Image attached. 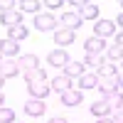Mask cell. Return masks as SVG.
I'll list each match as a JSON object with an SVG mask.
<instances>
[{
  "mask_svg": "<svg viewBox=\"0 0 123 123\" xmlns=\"http://www.w3.org/2000/svg\"><path fill=\"white\" fill-rule=\"evenodd\" d=\"M116 81H118V89H123V74H118V76H116Z\"/></svg>",
  "mask_w": 123,
  "mask_h": 123,
  "instance_id": "d6a6232c",
  "label": "cell"
},
{
  "mask_svg": "<svg viewBox=\"0 0 123 123\" xmlns=\"http://www.w3.org/2000/svg\"><path fill=\"white\" fill-rule=\"evenodd\" d=\"M79 86L81 89H96L98 86V76L96 74H81L79 76Z\"/></svg>",
  "mask_w": 123,
  "mask_h": 123,
  "instance_id": "7402d4cb",
  "label": "cell"
},
{
  "mask_svg": "<svg viewBox=\"0 0 123 123\" xmlns=\"http://www.w3.org/2000/svg\"><path fill=\"white\" fill-rule=\"evenodd\" d=\"M81 22H84V20L79 17V12H76V10L62 12V27H64V30H71V32H76V30L81 27Z\"/></svg>",
  "mask_w": 123,
  "mask_h": 123,
  "instance_id": "3957f363",
  "label": "cell"
},
{
  "mask_svg": "<svg viewBox=\"0 0 123 123\" xmlns=\"http://www.w3.org/2000/svg\"><path fill=\"white\" fill-rule=\"evenodd\" d=\"M81 20H96L98 17V5L96 3H81V7L76 10Z\"/></svg>",
  "mask_w": 123,
  "mask_h": 123,
  "instance_id": "7c38bea8",
  "label": "cell"
},
{
  "mask_svg": "<svg viewBox=\"0 0 123 123\" xmlns=\"http://www.w3.org/2000/svg\"><path fill=\"white\" fill-rule=\"evenodd\" d=\"M0 62H3V57H0Z\"/></svg>",
  "mask_w": 123,
  "mask_h": 123,
  "instance_id": "f35d334b",
  "label": "cell"
},
{
  "mask_svg": "<svg viewBox=\"0 0 123 123\" xmlns=\"http://www.w3.org/2000/svg\"><path fill=\"white\" fill-rule=\"evenodd\" d=\"M47 62H49L52 67H62V69H64V67L69 64V54L64 52V49H52V52L47 54Z\"/></svg>",
  "mask_w": 123,
  "mask_h": 123,
  "instance_id": "9c48e42d",
  "label": "cell"
},
{
  "mask_svg": "<svg viewBox=\"0 0 123 123\" xmlns=\"http://www.w3.org/2000/svg\"><path fill=\"white\" fill-rule=\"evenodd\" d=\"M27 35H30V30L25 27V25H17V27H10L7 30V39H12V42H25L27 39Z\"/></svg>",
  "mask_w": 123,
  "mask_h": 123,
  "instance_id": "9a60e30c",
  "label": "cell"
},
{
  "mask_svg": "<svg viewBox=\"0 0 123 123\" xmlns=\"http://www.w3.org/2000/svg\"><path fill=\"white\" fill-rule=\"evenodd\" d=\"M96 89H98L104 96H111V94H116V91H121V89H118V81H116V79H101Z\"/></svg>",
  "mask_w": 123,
  "mask_h": 123,
  "instance_id": "e0dca14e",
  "label": "cell"
},
{
  "mask_svg": "<svg viewBox=\"0 0 123 123\" xmlns=\"http://www.w3.org/2000/svg\"><path fill=\"white\" fill-rule=\"evenodd\" d=\"M111 35H116V25L111 22V20H98V22L94 25V37H101V39H106Z\"/></svg>",
  "mask_w": 123,
  "mask_h": 123,
  "instance_id": "277c9868",
  "label": "cell"
},
{
  "mask_svg": "<svg viewBox=\"0 0 123 123\" xmlns=\"http://www.w3.org/2000/svg\"><path fill=\"white\" fill-rule=\"evenodd\" d=\"M106 59L108 62H123V49L121 47H108L106 49Z\"/></svg>",
  "mask_w": 123,
  "mask_h": 123,
  "instance_id": "484cf974",
  "label": "cell"
},
{
  "mask_svg": "<svg viewBox=\"0 0 123 123\" xmlns=\"http://www.w3.org/2000/svg\"><path fill=\"white\" fill-rule=\"evenodd\" d=\"M116 47H121V49H123V30L116 35Z\"/></svg>",
  "mask_w": 123,
  "mask_h": 123,
  "instance_id": "4dcf8cb0",
  "label": "cell"
},
{
  "mask_svg": "<svg viewBox=\"0 0 123 123\" xmlns=\"http://www.w3.org/2000/svg\"><path fill=\"white\" fill-rule=\"evenodd\" d=\"M44 7H49V10H57V7H64V3L62 0H47V3H42Z\"/></svg>",
  "mask_w": 123,
  "mask_h": 123,
  "instance_id": "f1b7e54d",
  "label": "cell"
},
{
  "mask_svg": "<svg viewBox=\"0 0 123 123\" xmlns=\"http://www.w3.org/2000/svg\"><path fill=\"white\" fill-rule=\"evenodd\" d=\"M57 17L52 12H37L35 15V27L39 30V32H52V30H57Z\"/></svg>",
  "mask_w": 123,
  "mask_h": 123,
  "instance_id": "6da1fadb",
  "label": "cell"
},
{
  "mask_svg": "<svg viewBox=\"0 0 123 123\" xmlns=\"http://www.w3.org/2000/svg\"><path fill=\"white\" fill-rule=\"evenodd\" d=\"M91 113H94V116H98V118H108V113H111V106L106 104V98L96 101V104L91 106Z\"/></svg>",
  "mask_w": 123,
  "mask_h": 123,
  "instance_id": "d6986e66",
  "label": "cell"
},
{
  "mask_svg": "<svg viewBox=\"0 0 123 123\" xmlns=\"http://www.w3.org/2000/svg\"><path fill=\"white\" fill-rule=\"evenodd\" d=\"M64 74H67L69 79H74V76L79 79L81 74H84V64H81V62H71V59H69V64L64 67Z\"/></svg>",
  "mask_w": 123,
  "mask_h": 123,
  "instance_id": "ac0fdd59",
  "label": "cell"
},
{
  "mask_svg": "<svg viewBox=\"0 0 123 123\" xmlns=\"http://www.w3.org/2000/svg\"><path fill=\"white\" fill-rule=\"evenodd\" d=\"M17 7H22V12H35L37 15V10L42 7V3L39 0H22V3H17Z\"/></svg>",
  "mask_w": 123,
  "mask_h": 123,
  "instance_id": "d4e9b609",
  "label": "cell"
},
{
  "mask_svg": "<svg viewBox=\"0 0 123 123\" xmlns=\"http://www.w3.org/2000/svg\"><path fill=\"white\" fill-rule=\"evenodd\" d=\"M106 104H108L111 108H116V111H121V108H123V91H116V94H111V96H106Z\"/></svg>",
  "mask_w": 123,
  "mask_h": 123,
  "instance_id": "cb8c5ba5",
  "label": "cell"
},
{
  "mask_svg": "<svg viewBox=\"0 0 123 123\" xmlns=\"http://www.w3.org/2000/svg\"><path fill=\"white\" fill-rule=\"evenodd\" d=\"M74 39H76V32H71V30H64V27H57V30H54V44H57L59 49L74 44Z\"/></svg>",
  "mask_w": 123,
  "mask_h": 123,
  "instance_id": "7a4b0ae2",
  "label": "cell"
},
{
  "mask_svg": "<svg viewBox=\"0 0 123 123\" xmlns=\"http://www.w3.org/2000/svg\"><path fill=\"white\" fill-rule=\"evenodd\" d=\"M0 106H5V96H3V91H0Z\"/></svg>",
  "mask_w": 123,
  "mask_h": 123,
  "instance_id": "d590c367",
  "label": "cell"
},
{
  "mask_svg": "<svg viewBox=\"0 0 123 123\" xmlns=\"http://www.w3.org/2000/svg\"><path fill=\"white\" fill-rule=\"evenodd\" d=\"M27 91H30V96L32 98H47L49 96V91H52V86H49V81H37V84H27Z\"/></svg>",
  "mask_w": 123,
  "mask_h": 123,
  "instance_id": "5b68a950",
  "label": "cell"
},
{
  "mask_svg": "<svg viewBox=\"0 0 123 123\" xmlns=\"http://www.w3.org/2000/svg\"><path fill=\"white\" fill-rule=\"evenodd\" d=\"M111 121H113V123H123V108H121V111H113Z\"/></svg>",
  "mask_w": 123,
  "mask_h": 123,
  "instance_id": "f546056e",
  "label": "cell"
},
{
  "mask_svg": "<svg viewBox=\"0 0 123 123\" xmlns=\"http://www.w3.org/2000/svg\"><path fill=\"white\" fill-rule=\"evenodd\" d=\"M116 22H118V25L123 27V12H118V20H116Z\"/></svg>",
  "mask_w": 123,
  "mask_h": 123,
  "instance_id": "836d02e7",
  "label": "cell"
},
{
  "mask_svg": "<svg viewBox=\"0 0 123 123\" xmlns=\"http://www.w3.org/2000/svg\"><path fill=\"white\" fill-rule=\"evenodd\" d=\"M49 123H69L67 118H49Z\"/></svg>",
  "mask_w": 123,
  "mask_h": 123,
  "instance_id": "1f68e13d",
  "label": "cell"
},
{
  "mask_svg": "<svg viewBox=\"0 0 123 123\" xmlns=\"http://www.w3.org/2000/svg\"><path fill=\"white\" fill-rule=\"evenodd\" d=\"M7 10H17V3H12V0H0V12H7Z\"/></svg>",
  "mask_w": 123,
  "mask_h": 123,
  "instance_id": "83f0119b",
  "label": "cell"
},
{
  "mask_svg": "<svg viewBox=\"0 0 123 123\" xmlns=\"http://www.w3.org/2000/svg\"><path fill=\"white\" fill-rule=\"evenodd\" d=\"M118 5H121V7H123V0H121V3H118Z\"/></svg>",
  "mask_w": 123,
  "mask_h": 123,
  "instance_id": "74e56055",
  "label": "cell"
},
{
  "mask_svg": "<svg viewBox=\"0 0 123 123\" xmlns=\"http://www.w3.org/2000/svg\"><path fill=\"white\" fill-rule=\"evenodd\" d=\"M121 64H123V62H121Z\"/></svg>",
  "mask_w": 123,
  "mask_h": 123,
  "instance_id": "ab89813d",
  "label": "cell"
},
{
  "mask_svg": "<svg viewBox=\"0 0 123 123\" xmlns=\"http://www.w3.org/2000/svg\"><path fill=\"white\" fill-rule=\"evenodd\" d=\"M96 76H101V79H116V76H118V69L111 64V62H106V64L96 71Z\"/></svg>",
  "mask_w": 123,
  "mask_h": 123,
  "instance_id": "44dd1931",
  "label": "cell"
},
{
  "mask_svg": "<svg viewBox=\"0 0 123 123\" xmlns=\"http://www.w3.org/2000/svg\"><path fill=\"white\" fill-rule=\"evenodd\" d=\"M25 81L27 84H37V81H47V74L42 69H35V71H25Z\"/></svg>",
  "mask_w": 123,
  "mask_h": 123,
  "instance_id": "603a6c76",
  "label": "cell"
},
{
  "mask_svg": "<svg viewBox=\"0 0 123 123\" xmlns=\"http://www.w3.org/2000/svg\"><path fill=\"white\" fill-rule=\"evenodd\" d=\"M0 123H15V111L7 106H0Z\"/></svg>",
  "mask_w": 123,
  "mask_h": 123,
  "instance_id": "4316f807",
  "label": "cell"
},
{
  "mask_svg": "<svg viewBox=\"0 0 123 123\" xmlns=\"http://www.w3.org/2000/svg\"><path fill=\"white\" fill-rule=\"evenodd\" d=\"M106 62H108V59H106L104 54H86V59H84V67H94V69L98 71L101 67L106 64Z\"/></svg>",
  "mask_w": 123,
  "mask_h": 123,
  "instance_id": "ffe728a7",
  "label": "cell"
},
{
  "mask_svg": "<svg viewBox=\"0 0 123 123\" xmlns=\"http://www.w3.org/2000/svg\"><path fill=\"white\" fill-rule=\"evenodd\" d=\"M0 22H3L7 30H10V27H17V25H22V12H20V10H7V12H0Z\"/></svg>",
  "mask_w": 123,
  "mask_h": 123,
  "instance_id": "8992f818",
  "label": "cell"
},
{
  "mask_svg": "<svg viewBox=\"0 0 123 123\" xmlns=\"http://www.w3.org/2000/svg\"><path fill=\"white\" fill-rule=\"evenodd\" d=\"M86 54H104V49H106V39H101V37H89L86 42Z\"/></svg>",
  "mask_w": 123,
  "mask_h": 123,
  "instance_id": "30bf717a",
  "label": "cell"
},
{
  "mask_svg": "<svg viewBox=\"0 0 123 123\" xmlns=\"http://www.w3.org/2000/svg\"><path fill=\"white\" fill-rule=\"evenodd\" d=\"M3 81H5V79H3V76H0V86H3Z\"/></svg>",
  "mask_w": 123,
  "mask_h": 123,
  "instance_id": "8d00e7d4",
  "label": "cell"
},
{
  "mask_svg": "<svg viewBox=\"0 0 123 123\" xmlns=\"http://www.w3.org/2000/svg\"><path fill=\"white\" fill-rule=\"evenodd\" d=\"M17 52H20V47H17V42H12V39H0V57H17Z\"/></svg>",
  "mask_w": 123,
  "mask_h": 123,
  "instance_id": "5bb4252c",
  "label": "cell"
},
{
  "mask_svg": "<svg viewBox=\"0 0 123 123\" xmlns=\"http://www.w3.org/2000/svg\"><path fill=\"white\" fill-rule=\"evenodd\" d=\"M20 67H22V71H35V69H42L39 67V57L37 54H25L22 59L17 62Z\"/></svg>",
  "mask_w": 123,
  "mask_h": 123,
  "instance_id": "2e32d148",
  "label": "cell"
},
{
  "mask_svg": "<svg viewBox=\"0 0 123 123\" xmlns=\"http://www.w3.org/2000/svg\"><path fill=\"white\" fill-rule=\"evenodd\" d=\"M81 98H84V94H81L79 89H69V91L62 94V104H64V106H79Z\"/></svg>",
  "mask_w": 123,
  "mask_h": 123,
  "instance_id": "4fadbf2b",
  "label": "cell"
},
{
  "mask_svg": "<svg viewBox=\"0 0 123 123\" xmlns=\"http://www.w3.org/2000/svg\"><path fill=\"white\" fill-rule=\"evenodd\" d=\"M22 111H25L27 116H42L44 111H47V106H44V101H42V98H30V101H25Z\"/></svg>",
  "mask_w": 123,
  "mask_h": 123,
  "instance_id": "52a82bcc",
  "label": "cell"
},
{
  "mask_svg": "<svg viewBox=\"0 0 123 123\" xmlns=\"http://www.w3.org/2000/svg\"><path fill=\"white\" fill-rule=\"evenodd\" d=\"M17 74H20V64L17 62H12V59H3L0 62V76L3 79H12Z\"/></svg>",
  "mask_w": 123,
  "mask_h": 123,
  "instance_id": "ba28073f",
  "label": "cell"
},
{
  "mask_svg": "<svg viewBox=\"0 0 123 123\" xmlns=\"http://www.w3.org/2000/svg\"><path fill=\"white\" fill-rule=\"evenodd\" d=\"M98 123H113L111 118H98Z\"/></svg>",
  "mask_w": 123,
  "mask_h": 123,
  "instance_id": "e575fe53",
  "label": "cell"
},
{
  "mask_svg": "<svg viewBox=\"0 0 123 123\" xmlns=\"http://www.w3.org/2000/svg\"><path fill=\"white\" fill-rule=\"evenodd\" d=\"M49 86H52V91H57V94H64V91L71 89V79L67 74H59V76H54L49 81Z\"/></svg>",
  "mask_w": 123,
  "mask_h": 123,
  "instance_id": "8fae6325",
  "label": "cell"
}]
</instances>
